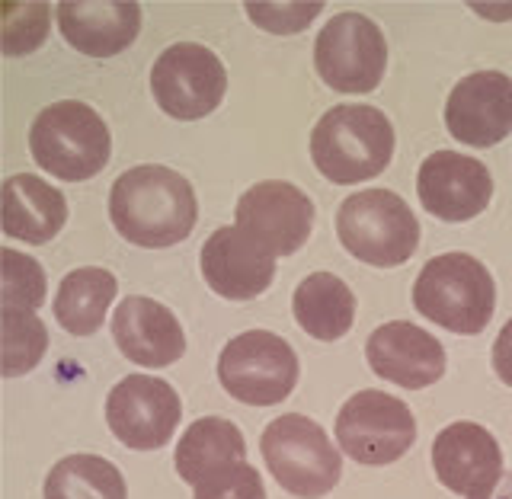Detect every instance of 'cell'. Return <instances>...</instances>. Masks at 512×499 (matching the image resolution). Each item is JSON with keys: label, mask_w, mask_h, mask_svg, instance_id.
Returning <instances> with one entry per match:
<instances>
[{"label": "cell", "mask_w": 512, "mask_h": 499, "mask_svg": "<svg viewBox=\"0 0 512 499\" xmlns=\"http://www.w3.org/2000/svg\"><path fill=\"white\" fill-rule=\"evenodd\" d=\"M109 218L128 244L164 250L192 234L199 202L186 176L170 167L141 164L112 183Z\"/></svg>", "instance_id": "obj_1"}, {"label": "cell", "mask_w": 512, "mask_h": 499, "mask_svg": "<svg viewBox=\"0 0 512 499\" xmlns=\"http://www.w3.org/2000/svg\"><path fill=\"white\" fill-rule=\"evenodd\" d=\"M314 167L330 183L352 186L372 180L394 157V125L381 109L343 103L324 112L311 132Z\"/></svg>", "instance_id": "obj_2"}, {"label": "cell", "mask_w": 512, "mask_h": 499, "mask_svg": "<svg viewBox=\"0 0 512 499\" xmlns=\"http://www.w3.org/2000/svg\"><path fill=\"white\" fill-rule=\"evenodd\" d=\"M413 304L432 324L461 336H477L496 311V285L477 256L442 253L416 276Z\"/></svg>", "instance_id": "obj_3"}, {"label": "cell", "mask_w": 512, "mask_h": 499, "mask_svg": "<svg viewBox=\"0 0 512 499\" xmlns=\"http://www.w3.org/2000/svg\"><path fill=\"white\" fill-rule=\"evenodd\" d=\"M36 164L64 183H84L109 164L112 141L100 112L80 100L45 106L29 128Z\"/></svg>", "instance_id": "obj_4"}, {"label": "cell", "mask_w": 512, "mask_h": 499, "mask_svg": "<svg viewBox=\"0 0 512 499\" xmlns=\"http://www.w3.org/2000/svg\"><path fill=\"white\" fill-rule=\"evenodd\" d=\"M260 452L276 484L298 499L327 496L343 477L340 452L327 439L324 426L301 413L272 420L260 439Z\"/></svg>", "instance_id": "obj_5"}, {"label": "cell", "mask_w": 512, "mask_h": 499, "mask_svg": "<svg viewBox=\"0 0 512 499\" xmlns=\"http://www.w3.org/2000/svg\"><path fill=\"white\" fill-rule=\"evenodd\" d=\"M340 244L368 266L391 269L407 263L420 247V221L391 189H362L336 212Z\"/></svg>", "instance_id": "obj_6"}, {"label": "cell", "mask_w": 512, "mask_h": 499, "mask_svg": "<svg viewBox=\"0 0 512 499\" xmlns=\"http://www.w3.org/2000/svg\"><path fill=\"white\" fill-rule=\"evenodd\" d=\"M218 381L240 404H282L298 384V356L282 336L269 330H247L221 349Z\"/></svg>", "instance_id": "obj_7"}, {"label": "cell", "mask_w": 512, "mask_h": 499, "mask_svg": "<svg viewBox=\"0 0 512 499\" xmlns=\"http://www.w3.org/2000/svg\"><path fill=\"white\" fill-rule=\"evenodd\" d=\"M336 442L359 464H394L416 442V420L404 400L384 391L352 394L336 416Z\"/></svg>", "instance_id": "obj_8"}, {"label": "cell", "mask_w": 512, "mask_h": 499, "mask_svg": "<svg viewBox=\"0 0 512 499\" xmlns=\"http://www.w3.org/2000/svg\"><path fill=\"white\" fill-rule=\"evenodd\" d=\"M151 93L170 119L196 122L221 106L228 93V74L212 48L176 42L154 61Z\"/></svg>", "instance_id": "obj_9"}, {"label": "cell", "mask_w": 512, "mask_h": 499, "mask_svg": "<svg viewBox=\"0 0 512 499\" xmlns=\"http://www.w3.org/2000/svg\"><path fill=\"white\" fill-rule=\"evenodd\" d=\"M314 64L336 93H372L388 68V42L368 16L340 13L317 36Z\"/></svg>", "instance_id": "obj_10"}, {"label": "cell", "mask_w": 512, "mask_h": 499, "mask_svg": "<svg viewBox=\"0 0 512 499\" xmlns=\"http://www.w3.org/2000/svg\"><path fill=\"white\" fill-rule=\"evenodd\" d=\"M183 404L164 378L128 375L106 397V423L125 448L154 452L164 448L180 426Z\"/></svg>", "instance_id": "obj_11"}, {"label": "cell", "mask_w": 512, "mask_h": 499, "mask_svg": "<svg viewBox=\"0 0 512 499\" xmlns=\"http://www.w3.org/2000/svg\"><path fill=\"white\" fill-rule=\"evenodd\" d=\"M237 228L247 231L272 256H292L308 244L314 228V202L285 180H263L237 202Z\"/></svg>", "instance_id": "obj_12"}, {"label": "cell", "mask_w": 512, "mask_h": 499, "mask_svg": "<svg viewBox=\"0 0 512 499\" xmlns=\"http://www.w3.org/2000/svg\"><path fill=\"white\" fill-rule=\"evenodd\" d=\"M416 192L429 215L439 221H471L490 205L493 176L477 157L458 151H436L423 160Z\"/></svg>", "instance_id": "obj_13"}, {"label": "cell", "mask_w": 512, "mask_h": 499, "mask_svg": "<svg viewBox=\"0 0 512 499\" xmlns=\"http://www.w3.org/2000/svg\"><path fill=\"white\" fill-rule=\"evenodd\" d=\"M448 135L471 148H493L512 132V77L500 71L468 74L448 93Z\"/></svg>", "instance_id": "obj_14"}, {"label": "cell", "mask_w": 512, "mask_h": 499, "mask_svg": "<svg viewBox=\"0 0 512 499\" xmlns=\"http://www.w3.org/2000/svg\"><path fill=\"white\" fill-rule=\"evenodd\" d=\"M365 359L372 372L397 388L420 391L445 375V349L432 333L407 320H391L378 327L365 343Z\"/></svg>", "instance_id": "obj_15"}, {"label": "cell", "mask_w": 512, "mask_h": 499, "mask_svg": "<svg viewBox=\"0 0 512 499\" xmlns=\"http://www.w3.org/2000/svg\"><path fill=\"white\" fill-rule=\"evenodd\" d=\"M202 276L215 295L228 301H250L276 279V256L263 244L234 228H218L202 247Z\"/></svg>", "instance_id": "obj_16"}, {"label": "cell", "mask_w": 512, "mask_h": 499, "mask_svg": "<svg viewBox=\"0 0 512 499\" xmlns=\"http://www.w3.org/2000/svg\"><path fill=\"white\" fill-rule=\"evenodd\" d=\"M432 468L445 490L474 499L503 477V452L484 426L452 423L432 442Z\"/></svg>", "instance_id": "obj_17"}, {"label": "cell", "mask_w": 512, "mask_h": 499, "mask_svg": "<svg viewBox=\"0 0 512 499\" xmlns=\"http://www.w3.org/2000/svg\"><path fill=\"white\" fill-rule=\"evenodd\" d=\"M112 340L122 356L144 368H167L183 359L186 333L176 314L154 298H125L112 314Z\"/></svg>", "instance_id": "obj_18"}, {"label": "cell", "mask_w": 512, "mask_h": 499, "mask_svg": "<svg viewBox=\"0 0 512 499\" xmlns=\"http://www.w3.org/2000/svg\"><path fill=\"white\" fill-rule=\"evenodd\" d=\"M58 26L71 48L90 58L125 52L141 32V7L135 0H64Z\"/></svg>", "instance_id": "obj_19"}, {"label": "cell", "mask_w": 512, "mask_h": 499, "mask_svg": "<svg viewBox=\"0 0 512 499\" xmlns=\"http://www.w3.org/2000/svg\"><path fill=\"white\" fill-rule=\"evenodd\" d=\"M68 221L64 192L36 173H16L4 180V234L26 244H48Z\"/></svg>", "instance_id": "obj_20"}, {"label": "cell", "mask_w": 512, "mask_h": 499, "mask_svg": "<svg viewBox=\"0 0 512 499\" xmlns=\"http://www.w3.org/2000/svg\"><path fill=\"white\" fill-rule=\"evenodd\" d=\"M292 314L308 336H314L320 343H333L343 340L352 324H356V295L333 272H311L295 288Z\"/></svg>", "instance_id": "obj_21"}, {"label": "cell", "mask_w": 512, "mask_h": 499, "mask_svg": "<svg viewBox=\"0 0 512 499\" xmlns=\"http://www.w3.org/2000/svg\"><path fill=\"white\" fill-rule=\"evenodd\" d=\"M116 276L100 266L74 269L61 279L55 295V320L71 336H90L103 327L106 311L116 298Z\"/></svg>", "instance_id": "obj_22"}, {"label": "cell", "mask_w": 512, "mask_h": 499, "mask_svg": "<svg viewBox=\"0 0 512 499\" xmlns=\"http://www.w3.org/2000/svg\"><path fill=\"white\" fill-rule=\"evenodd\" d=\"M224 461H247V442L231 420L221 416H205L196 420L176 445V474H180L189 487L199 484V477Z\"/></svg>", "instance_id": "obj_23"}, {"label": "cell", "mask_w": 512, "mask_h": 499, "mask_svg": "<svg viewBox=\"0 0 512 499\" xmlns=\"http://www.w3.org/2000/svg\"><path fill=\"white\" fill-rule=\"evenodd\" d=\"M45 499H128L125 477L100 455H68L45 477Z\"/></svg>", "instance_id": "obj_24"}, {"label": "cell", "mask_w": 512, "mask_h": 499, "mask_svg": "<svg viewBox=\"0 0 512 499\" xmlns=\"http://www.w3.org/2000/svg\"><path fill=\"white\" fill-rule=\"evenodd\" d=\"M48 333L36 311L4 308V375L16 378L36 368L45 356Z\"/></svg>", "instance_id": "obj_25"}, {"label": "cell", "mask_w": 512, "mask_h": 499, "mask_svg": "<svg viewBox=\"0 0 512 499\" xmlns=\"http://www.w3.org/2000/svg\"><path fill=\"white\" fill-rule=\"evenodd\" d=\"M192 499H266V487L247 461H224L199 477Z\"/></svg>", "instance_id": "obj_26"}, {"label": "cell", "mask_w": 512, "mask_h": 499, "mask_svg": "<svg viewBox=\"0 0 512 499\" xmlns=\"http://www.w3.org/2000/svg\"><path fill=\"white\" fill-rule=\"evenodd\" d=\"M45 301V272L26 253L4 250V308L36 311Z\"/></svg>", "instance_id": "obj_27"}, {"label": "cell", "mask_w": 512, "mask_h": 499, "mask_svg": "<svg viewBox=\"0 0 512 499\" xmlns=\"http://www.w3.org/2000/svg\"><path fill=\"white\" fill-rule=\"evenodd\" d=\"M493 372L512 388V320L500 330V336H496V343H493Z\"/></svg>", "instance_id": "obj_28"}, {"label": "cell", "mask_w": 512, "mask_h": 499, "mask_svg": "<svg viewBox=\"0 0 512 499\" xmlns=\"http://www.w3.org/2000/svg\"><path fill=\"white\" fill-rule=\"evenodd\" d=\"M474 499H512V474H503L487 493H480Z\"/></svg>", "instance_id": "obj_29"}]
</instances>
